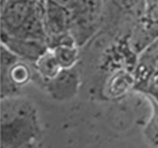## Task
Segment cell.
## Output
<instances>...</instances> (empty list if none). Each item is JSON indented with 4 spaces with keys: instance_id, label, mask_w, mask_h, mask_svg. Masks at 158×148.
Wrapping results in <instances>:
<instances>
[{
    "instance_id": "obj_1",
    "label": "cell",
    "mask_w": 158,
    "mask_h": 148,
    "mask_svg": "<svg viewBox=\"0 0 158 148\" xmlns=\"http://www.w3.org/2000/svg\"><path fill=\"white\" fill-rule=\"evenodd\" d=\"M44 3L34 0H2V34L46 42Z\"/></svg>"
},
{
    "instance_id": "obj_2",
    "label": "cell",
    "mask_w": 158,
    "mask_h": 148,
    "mask_svg": "<svg viewBox=\"0 0 158 148\" xmlns=\"http://www.w3.org/2000/svg\"><path fill=\"white\" fill-rule=\"evenodd\" d=\"M44 6V24L47 40L70 32V11L53 0H46Z\"/></svg>"
},
{
    "instance_id": "obj_3",
    "label": "cell",
    "mask_w": 158,
    "mask_h": 148,
    "mask_svg": "<svg viewBox=\"0 0 158 148\" xmlns=\"http://www.w3.org/2000/svg\"><path fill=\"white\" fill-rule=\"evenodd\" d=\"M2 44H4L15 55L29 60H38L47 52L48 45L40 40L21 39L2 34Z\"/></svg>"
},
{
    "instance_id": "obj_4",
    "label": "cell",
    "mask_w": 158,
    "mask_h": 148,
    "mask_svg": "<svg viewBox=\"0 0 158 148\" xmlns=\"http://www.w3.org/2000/svg\"><path fill=\"white\" fill-rule=\"evenodd\" d=\"M52 49L53 55L61 67H70L77 59L78 52L75 46L61 45Z\"/></svg>"
},
{
    "instance_id": "obj_5",
    "label": "cell",
    "mask_w": 158,
    "mask_h": 148,
    "mask_svg": "<svg viewBox=\"0 0 158 148\" xmlns=\"http://www.w3.org/2000/svg\"><path fill=\"white\" fill-rule=\"evenodd\" d=\"M37 64H38L40 72H42V74L46 75V76L56 75L60 67L53 53L48 52V50L37 60Z\"/></svg>"
},
{
    "instance_id": "obj_6",
    "label": "cell",
    "mask_w": 158,
    "mask_h": 148,
    "mask_svg": "<svg viewBox=\"0 0 158 148\" xmlns=\"http://www.w3.org/2000/svg\"><path fill=\"white\" fill-rule=\"evenodd\" d=\"M28 70L26 67H24L23 65H15V67L11 70V77L14 78V80L17 81H23L26 80V78L28 77Z\"/></svg>"
},
{
    "instance_id": "obj_7",
    "label": "cell",
    "mask_w": 158,
    "mask_h": 148,
    "mask_svg": "<svg viewBox=\"0 0 158 148\" xmlns=\"http://www.w3.org/2000/svg\"><path fill=\"white\" fill-rule=\"evenodd\" d=\"M34 1H38V2H42V3H45L46 0H34Z\"/></svg>"
}]
</instances>
